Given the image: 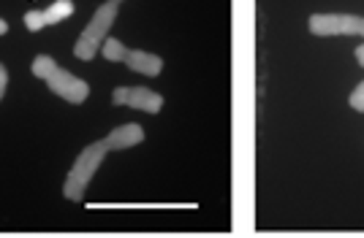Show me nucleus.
I'll return each mask as SVG.
<instances>
[{
  "instance_id": "16",
  "label": "nucleus",
  "mask_w": 364,
  "mask_h": 238,
  "mask_svg": "<svg viewBox=\"0 0 364 238\" xmlns=\"http://www.w3.org/2000/svg\"><path fill=\"white\" fill-rule=\"evenodd\" d=\"M114 3H120V0H114Z\"/></svg>"
},
{
  "instance_id": "8",
  "label": "nucleus",
  "mask_w": 364,
  "mask_h": 238,
  "mask_svg": "<svg viewBox=\"0 0 364 238\" xmlns=\"http://www.w3.org/2000/svg\"><path fill=\"white\" fill-rule=\"evenodd\" d=\"M74 0H55L49 8L44 11V22L46 25H58V22H65L68 16L74 14Z\"/></svg>"
},
{
  "instance_id": "10",
  "label": "nucleus",
  "mask_w": 364,
  "mask_h": 238,
  "mask_svg": "<svg viewBox=\"0 0 364 238\" xmlns=\"http://www.w3.org/2000/svg\"><path fill=\"white\" fill-rule=\"evenodd\" d=\"M55 68H58V62L49 55H38V57L33 60V76H38V79H46Z\"/></svg>"
},
{
  "instance_id": "9",
  "label": "nucleus",
  "mask_w": 364,
  "mask_h": 238,
  "mask_svg": "<svg viewBox=\"0 0 364 238\" xmlns=\"http://www.w3.org/2000/svg\"><path fill=\"white\" fill-rule=\"evenodd\" d=\"M101 52H104V57L109 60V62H125V57H128V46L122 44V41H117V38H104V44H101Z\"/></svg>"
},
{
  "instance_id": "2",
  "label": "nucleus",
  "mask_w": 364,
  "mask_h": 238,
  "mask_svg": "<svg viewBox=\"0 0 364 238\" xmlns=\"http://www.w3.org/2000/svg\"><path fill=\"white\" fill-rule=\"evenodd\" d=\"M117 6L120 3H114V0H109L104 6H98V11L92 14V19L87 22V28L82 30V35L76 38L74 44V55L79 60H85V62H90L95 55H98V49L104 44V38L109 35V28L114 25V19H117Z\"/></svg>"
},
{
  "instance_id": "1",
  "label": "nucleus",
  "mask_w": 364,
  "mask_h": 238,
  "mask_svg": "<svg viewBox=\"0 0 364 238\" xmlns=\"http://www.w3.org/2000/svg\"><path fill=\"white\" fill-rule=\"evenodd\" d=\"M107 152L109 149L104 141H92L90 147L82 149V154L76 157L74 168H71V174H68L65 184H63V195H65L68 200H82V195H85V190H87L90 178L95 176V171H98L101 163H104Z\"/></svg>"
},
{
  "instance_id": "14",
  "label": "nucleus",
  "mask_w": 364,
  "mask_h": 238,
  "mask_svg": "<svg viewBox=\"0 0 364 238\" xmlns=\"http://www.w3.org/2000/svg\"><path fill=\"white\" fill-rule=\"evenodd\" d=\"M356 62H359V65L364 68V44L356 46Z\"/></svg>"
},
{
  "instance_id": "15",
  "label": "nucleus",
  "mask_w": 364,
  "mask_h": 238,
  "mask_svg": "<svg viewBox=\"0 0 364 238\" xmlns=\"http://www.w3.org/2000/svg\"><path fill=\"white\" fill-rule=\"evenodd\" d=\"M9 33V22L6 19H0V35H6Z\"/></svg>"
},
{
  "instance_id": "11",
  "label": "nucleus",
  "mask_w": 364,
  "mask_h": 238,
  "mask_svg": "<svg viewBox=\"0 0 364 238\" xmlns=\"http://www.w3.org/2000/svg\"><path fill=\"white\" fill-rule=\"evenodd\" d=\"M44 11H28L25 14V28L31 30V33H38V30L44 28Z\"/></svg>"
},
{
  "instance_id": "12",
  "label": "nucleus",
  "mask_w": 364,
  "mask_h": 238,
  "mask_svg": "<svg viewBox=\"0 0 364 238\" xmlns=\"http://www.w3.org/2000/svg\"><path fill=\"white\" fill-rule=\"evenodd\" d=\"M350 108H356V111H364V81L359 87L350 92Z\"/></svg>"
},
{
  "instance_id": "7",
  "label": "nucleus",
  "mask_w": 364,
  "mask_h": 238,
  "mask_svg": "<svg viewBox=\"0 0 364 238\" xmlns=\"http://www.w3.org/2000/svg\"><path fill=\"white\" fill-rule=\"evenodd\" d=\"M125 62H128L131 71L144 76H158L164 71V60L158 57V55H150V52H141V49H131Z\"/></svg>"
},
{
  "instance_id": "13",
  "label": "nucleus",
  "mask_w": 364,
  "mask_h": 238,
  "mask_svg": "<svg viewBox=\"0 0 364 238\" xmlns=\"http://www.w3.org/2000/svg\"><path fill=\"white\" fill-rule=\"evenodd\" d=\"M6 87H9V71H6V65L0 62V101H3V95H6Z\"/></svg>"
},
{
  "instance_id": "5",
  "label": "nucleus",
  "mask_w": 364,
  "mask_h": 238,
  "mask_svg": "<svg viewBox=\"0 0 364 238\" xmlns=\"http://www.w3.org/2000/svg\"><path fill=\"white\" fill-rule=\"evenodd\" d=\"M44 81L49 84V89H52L55 95L65 98L68 103H85V101H87V95H90V87H87V81H85V79L68 74V71H63V68H55L52 74L46 76Z\"/></svg>"
},
{
  "instance_id": "4",
  "label": "nucleus",
  "mask_w": 364,
  "mask_h": 238,
  "mask_svg": "<svg viewBox=\"0 0 364 238\" xmlns=\"http://www.w3.org/2000/svg\"><path fill=\"white\" fill-rule=\"evenodd\" d=\"M112 103L147 111V114H158L164 108V95H158L147 87H117L112 92Z\"/></svg>"
},
{
  "instance_id": "6",
  "label": "nucleus",
  "mask_w": 364,
  "mask_h": 238,
  "mask_svg": "<svg viewBox=\"0 0 364 238\" xmlns=\"http://www.w3.org/2000/svg\"><path fill=\"white\" fill-rule=\"evenodd\" d=\"M144 141V130H141V125L136 122H131V125H122L117 130H112V133L104 138V144L107 149H131L141 144Z\"/></svg>"
},
{
  "instance_id": "3",
  "label": "nucleus",
  "mask_w": 364,
  "mask_h": 238,
  "mask_svg": "<svg viewBox=\"0 0 364 238\" xmlns=\"http://www.w3.org/2000/svg\"><path fill=\"white\" fill-rule=\"evenodd\" d=\"M307 28L313 35H362L364 38V16L313 14L307 19Z\"/></svg>"
}]
</instances>
